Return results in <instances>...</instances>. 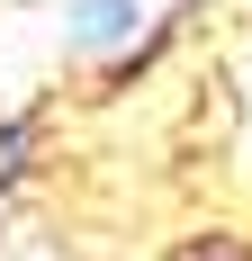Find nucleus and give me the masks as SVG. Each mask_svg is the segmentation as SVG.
<instances>
[{
	"label": "nucleus",
	"instance_id": "7ed1b4c3",
	"mask_svg": "<svg viewBox=\"0 0 252 261\" xmlns=\"http://www.w3.org/2000/svg\"><path fill=\"white\" fill-rule=\"evenodd\" d=\"M171 261H243V252H234V243H216V234H207V243H180Z\"/></svg>",
	"mask_w": 252,
	"mask_h": 261
},
{
	"label": "nucleus",
	"instance_id": "f257e3e1",
	"mask_svg": "<svg viewBox=\"0 0 252 261\" xmlns=\"http://www.w3.org/2000/svg\"><path fill=\"white\" fill-rule=\"evenodd\" d=\"M135 18H144V0H72V45L99 54L117 36H135Z\"/></svg>",
	"mask_w": 252,
	"mask_h": 261
},
{
	"label": "nucleus",
	"instance_id": "f03ea898",
	"mask_svg": "<svg viewBox=\"0 0 252 261\" xmlns=\"http://www.w3.org/2000/svg\"><path fill=\"white\" fill-rule=\"evenodd\" d=\"M27 162H36V117H0V207L27 180Z\"/></svg>",
	"mask_w": 252,
	"mask_h": 261
}]
</instances>
